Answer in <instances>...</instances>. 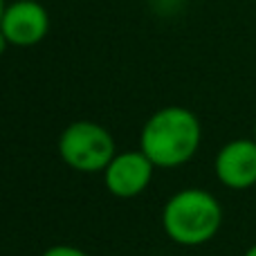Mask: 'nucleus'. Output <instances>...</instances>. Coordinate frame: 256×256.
<instances>
[{"mask_svg":"<svg viewBox=\"0 0 256 256\" xmlns=\"http://www.w3.org/2000/svg\"><path fill=\"white\" fill-rule=\"evenodd\" d=\"M200 144V124L186 108H164L142 130V153L155 166H180L189 162Z\"/></svg>","mask_w":256,"mask_h":256,"instance_id":"nucleus-1","label":"nucleus"},{"mask_svg":"<svg viewBox=\"0 0 256 256\" xmlns=\"http://www.w3.org/2000/svg\"><path fill=\"white\" fill-rule=\"evenodd\" d=\"M43 256H88L86 252H81V250L76 248H68V245H56V248L48 250Z\"/></svg>","mask_w":256,"mask_h":256,"instance_id":"nucleus-7","label":"nucleus"},{"mask_svg":"<svg viewBox=\"0 0 256 256\" xmlns=\"http://www.w3.org/2000/svg\"><path fill=\"white\" fill-rule=\"evenodd\" d=\"M245 256H256V245H252V248L248 250V254H245Z\"/></svg>","mask_w":256,"mask_h":256,"instance_id":"nucleus-9","label":"nucleus"},{"mask_svg":"<svg viewBox=\"0 0 256 256\" xmlns=\"http://www.w3.org/2000/svg\"><path fill=\"white\" fill-rule=\"evenodd\" d=\"M222 222L220 204L212 194L186 189L176 194L164 207V230L180 245H202Z\"/></svg>","mask_w":256,"mask_h":256,"instance_id":"nucleus-2","label":"nucleus"},{"mask_svg":"<svg viewBox=\"0 0 256 256\" xmlns=\"http://www.w3.org/2000/svg\"><path fill=\"white\" fill-rule=\"evenodd\" d=\"M2 16H4V9H2V0H0V20H2Z\"/></svg>","mask_w":256,"mask_h":256,"instance_id":"nucleus-10","label":"nucleus"},{"mask_svg":"<svg viewBox=\"0 0 256 256\" xmlns=\"http://www.w3.org/2000/svg\"><path fill=\"white\" fill-rule=\"evenodd\" d=\"M4 45H7V36H4L2 30H0V54L4 52Z\"/></svg>","mask_w":256,"mask_h":256,"instance_id":"nucleus-8","label":"nucleus"},{"mask_svg":"<svg viewBox=\"0 0 256 256\" xmlns=\"http://www.w3.org/2000/svg\"><path fill=\"white\" fill-rule=\"evenodd\" d=\"M0 30L14 45H34L48 34V14L34 0H18L0 20Z\"/></svg>","mask_w":256,"mask_h":256,"instance_id":"nucleus-5","label":"nucleus"},{"mask_svg":"<svg viewBox=\"0 0 256 256\" xmlns=\"http://www.w3.org/2000/svg\"><path fill=\"white\" fill-rule=\"evenodd\" d=\"M153 166L144 153H122L106 166V184L120 198H132L146 189Z\"/></svg>","mask_w":256,"mask_h":256,"instance_id":"nucleus-6","label":"nucleus"},{"mask_svg":"<svg viewBox=\"0 0 256 256\" xmlns=\"http://www.w3.org/2000/svg\"><path fill=\"white\" fill-rule=\"evenodd\" d=\"M216 176L230 189L256 184V140L230 142L216 158Z\"/></svg>","mask_w":256,"mask_h":256,"instance_id":"nucleus-4","label":"nucleus"},{"mask_svg":"<svg viewBox=\"0 0 256 256\" xmlns=\"http://www.w3.org/2000/svg\"><path fill=\"white\" fill-rule=\"evenodd\" d=\"M61 158L72 168L94 173L106 168L115 155V142L106 128L92 122H76L68 126L58 142Z\"/></svg>","mask_w":256,"mask_h":256,"instance_id":"nucleus-3","label":"nucleus"}]
</instances>
